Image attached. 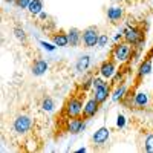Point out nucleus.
<instances>
[{"label":"nucleus","mask_w":153,"mask_h":153,"mask_svg":"<svg viewBox=\"0 0 153 153\" xmlns=\"http://www.w3.org/2000/svg\"><path fill=\"white\" fill-rule=\"evenodd\" d=\"M124 42H127L132 48L144 46L146 43V29L139 25H129L124 28Z\"/></svg>","instance_id":"nucleus-1"},{"label":"nucleus","mask_w":153,"mask_h":153,"mask_svg":"<svg viewBox=\"0 0 153 153\" xmlns=\"http://www.w3.org/2000/svg\"><path fill=\"white\" fill-rule=\"evenodd\" d=\"M132 51H133V48L127 42L123 40V42L115 43L112 52H110V57L117 63H126V61H129L132 58Z\"/></svg>","instance_id":"nucleus-2"},{"label":"nucleus","mask_w":153,"mask_h":153,"mask_svg":"<svg viewBox=\"0 0 153 153\" xmlns=\"http://www.w3.org/2000/svg\"><path fill=\"white\" fill-rule=\"evenodd\" d=\"M83 107H84V103H83V98L80 95L71 97L66 101V104H65V115L68 118L81 117L83 115Z\"/></svg>","instance_id":"nucleus-3"},{"label":"nucleus","mask_w":153,"mask_h":153,"mask_svg":"<svg viewBox=\"0 0 153 153\" xmlns=\"http://www.w3.org/2000/svg\"><path fill=\"white\" fill-rule=\"evenodd\" d=\"M34 126V121L32 118L29 117V115L26 113H20L17 115V117L14 118V121H12V130H14L17 135H26L28 132H31Z\"/></svg>","instance_id":"nucleus-4"},{"label":"nucleus","mask_w":153,"mask_h":153,"mask_svg":"<svg viewBox=\"0 0 153 153\" xmlns=\"http://www.w3.org/2000/svg\"><path fill=\"white\" fill-rule=\"evenodd\" d=\"M100 28L97 25L87 26L81 31V40H83V46L87 49H92L98 45V38H100Z\"/></svg>","instance_id":"nucleus-5"},{"label":"nucleus","mask_w":153,"mask_h":153,"mask_svg":"<svg viewBox=\"0 0 153 153\" xmlns=\"http://www.w3.org/2000/svg\"><path fill=\"white\" fill-rule=\"evenodd\" d=\"M106 16H107V20H109L112 25H118L120 22L124 20L126 9H124L123 5H112V6L107 8Z\"/></svg>","instance_id":"nucleus-6"},{"label":"nucleus","mask_w":153,"mask_h":153,"mask_svg":"<svg viewBox=\"0 0 153 153\" xmlns=\"http://www.w3.org/2000/svg\"><path fill=\"white\" fill-rule=\"evenodd\" d=\"M86 127H87L86 118H83V117L69 118L68 123H66V132H69L72 135H78V133H81V132L86 130Z\"/></svg>","instance_id":"nucleus-7"},{"label":"nucleus","mask_w":153,"mask_h":153,"mask_svg":"<svg viewBox=\"0 0 153 153\" xmlns=\"http://www.w3.org/2000/svg\"><path fill=\"white\" fill-rule=\"evenodd\" d=\"M117 71H118L117 69V61H115L112 57L107 58V60H104L100 65V68H98V74L103 76V78H106V80H110Z\"/></svg>","instance_id":"nucleus-8"},{"label":"nucleus","mask_w":153,"mask_h":153,"mask_svg":"<svg viewBox=\"0 0 153 153\" xmlns=\"http://www.w3.org/2000/svg\"><path fill=\"white\" fill-rule=\"evenodd\" d=\"M109 138H110V129L106 126L103 127H100V129H97L92 135V143L94 146L97 147H101V146H106L107 141H109Z\"/></svg>","instance_id":"nucleus-9"},{"label":"nucleus","mask_w":153,"mask_h":153,"mask_svg":"<svg viewBox=\"0 0 153 153\" xmlns=\"http://www.w3.org/2000/svg\"><path fill=\"white\" fill-rule=\"evenodd\" d=\"M100 103L92 97V98H89V100H86V103H84V107H83V115L81 117L83 118H86V120H89V118H94L95 115L100 112Z\"/></svg>","instance_id":"nucleus-10"},{"label":"nucleus","mask_w":153,"mask_h":153,"mask_svg":"<svg viewBox=\"0 0 153 153\" xmlns=\"http://www.w3.org/2000/svg\"><path fill=\"white\" fill-rule=\"evenodd\" d=\"M49 69V63L43 58H37L32 61V65H31V72L34 76H43Z\"/></svg>","instance_id":"nucleus-11"},{"label":"nucleus","mask_w":153,"mask_h":153,"mask_svg":"<svg viewBox=\"0 0 153 153\" xmlns=\"http://www.w3.org/2000/svg\"><path fill=\"white\" fill-rule=\"evenodd\" d=\"M110 84H104V86H100V87H94V98L98 101L100 104H104L107 98L110 97Z\"/></svg>","instance_id":"nucleus-12"},{"label":"nucleus","mask_w":153,"mask_h":153,"mask_svg":"<svg viewBox=\"0 0 153 153\" xmlns=\"http://www.w3.org/2000/svg\"><path fill=\"white\" fill-rule=\"evenodd\" d=\"M51 42H52L57 48H68V46H69V37H68V32H65V31L54 32L52 35H51Z\"/></svg>","instance_id":"nucleus-13"},{"label":"nucleus","mask_w":153,"mask_h":153,"mask_svg":"<svg viewBox=\"0 0 153 153\" xmlns=\"http://www.w3.org/2000/svg\"><path fill=\"white\" fill-rule=\"evenodd\" d=\"M91 55H87V54H83L78 57V60L75 61V71L78 72V74H86L89 71V68H91Z\"/></svg>","instance_id":"nucleus-14"},{"label":"nucleus","mask_w":153,"mask_h":153,"mask_svg":"<svg viewBox=\"0 0 153 153\" xmlns=\"http://www.w3.org/2000/svg\"><path fill=\"white\" fill-rule=\"evenodd\" d=\"M152 71H153V61H152L150 57H147V58H144L141 63H139L136 76H138V78H144V76L152 74Z\"/></svg>","instance_id":"nucleus-15"},{"label":"nucleus","mask_w":153,"mask_h":153,"mask_svg":"<svg viewBox=\"0 0 153 153\" xmlns=\"http://www.w3.org/2000/svg\"><path fill=\"white\" fill-rule=\"evenodd\" d=\"M150 103V98L147 92H135L133 94V107L136 109H144Z\"/></svg>","instance_id":"nucleus-16"},{"label":"nucleus","mask_w":153,"mask_h":153,"mask_svg":"<svg viewBox=\"0 0 153 153\" xmlns=\"http://www.w3.org/2000/svg\"><path fill=\"white\" fill-rule=\"evenodd\" d=\"M68 37H69V46L71 48H78L80 45H83L81 31L78 28H71L68 31Z\"/></svg>","instance_id":"nucleus-17"},{"label":"nucleus","mask_w":153,"mask_h":153,"mask_svg":"<svg viewBox=\"0 0 153 153\" xmlns=\"http://www.w3.org/2000/svg\"><path fill=\"white\" fill-rule=\"evenodd\" d=\"M127 92H129V89H127L126 84H118V86H115L113 92L110 94V98L113 103H121V100L127 95Z\"/></svg>","instance_id":"nucleus-18"},{"label":"nucleus","mask_w":153,"mask_h":153,"mask_svg":"<svg viewBox=\"0 0 153 153\" xmlns=\"http://www.w3.org/2000/svg\"><path fill=\"white\" fill-rule=\"evenodd\" d=\"M26 11L29 12L31 16L37 17L42 11H45V2H43V0H31V3H29Z\"/></svg>","instance_id":"nucleus-19"},{"label":"nucleus","mask_w":153,"mask_h":153,"mask_svg":"<svg viewBox=\"0 0 153 153\" xmlns=\"http://www.w3.org/2000/svg\"><path fill=\"white\" fill-rule=\"evenodd\" d=\"M94 78L95 76L92 74H84L83 76V80L80 83V89H81V92H87V91H91V89H94Z\"/></svg>","instance_id":"nucleus-20"},{"label":"nucleus","mask_w":153,"mask_h":153,"mask_svg":"<svg viewBox=\"0 0 153 153\" xmlns=\"http://www.w3.org/2000/svg\"><path fill=\"white\" fill-rule=\"evenodd\" d=\"M40 109L43 112H52L55 109V101L51 98V97H45L40 103Z\"/></svg>","instance_id":"nucleus-21"},{"label":"nucleus","mask_w":153,"mask_h":153,"mask_svg":"<svg viewBox=\"0 0 153 153\" xmlns=\"http://www.w3.org/2000/svg\"><path fill=\"white\" fill-rule=\"evenodd\" d=\"M12 34H14V37L17 38L20 43H26L28 34H26V31H25L22 26H14V28H12Z\"/></svg>","instance_id":"nucleus-22"},{"label":"nucleus","mask_w":153,"mask_h":153,"mask_svg":"<svg viewBox=\"0 0 153 153\" xmlns=\"http://www.w3.org/2000/svg\"><path fill=\"white\" fill-rule=\"evenodd\" d=\"M144 152L147 153H153V132L147 133L146 138H144Z\"/></svg>","instance_id":"nucleus-23"},{"label":"nucleus","mask_w":153,"mask_h":153,"mask_svg":"<svg viewBox=\"0 0 153 153\" xmlns=\"http://www.w3.org/2000/svg\"><path fill=\"white\" fill-rule=\"evenodd\" d=\"M123 80H124V74H123V71H117V72H115V75L110 78V86H112V87L118 86L120 83H123Z\"/></svg>","instance_id":"nucleus-24"},{"label":"nucleus","mask_w":153,"mask_h":153,"mask_svg":"<svg viewBox=\"0 0 153 153\" xmlns=\"http://www.w3.org/2000/svg\"><path fill=\"white\" fill-rule=\"evenodd\" d=\"M109 42H110V37H109L107 34H100V38H98V45H97V48L103 49V48H106V46L109 45Z\"/></svg>","instance_id":"nucleus-25"},{"label":"nucleus","mask_w":153,"mask_h":153,"mask_svg":"<svg viewBox=\"0 0 153 153\" xmlns=\"http://www.w3.org/2000/svg\"><path fill=\"white\" fill-rule=\"evenodd\" d=\"M40 43V46L45 49V51H48V52H54V51L57 49V46L52 43V42H46V40H40L38 42Z\"/></svg>","instance_id":"nucleus-26"},{"label":"nucleus","mask_w":153,"mask_h":153,"mask_svg":"<svg viewBox=\"0 0 153 153\" xmlns=\"http://www.w3.org/2000/svg\"><path fill=\"white\" fill-rule=\"evenodd\" d=\"M126 123H127L126 117H124L123 113H118V117H117V127H118V129H124Z\"/></svg>","instance_id":"nucleus-27"},{"label":"nucleus","mask_w":153,"mask_h":153,"mask_svg":"<svg viewBox=\"0 0 153 153\" xmlns=\"http://www.w3.org/2000/svg\"><path fill=\"white\" fill-rule=\"evenodd\" d=\"M29 3H31V0H16V6L19 9H28Z\"/></svg>","instance_id":"nucleus-28"},{"label":"nucleus","mask_w":153,"mask_h":153,"mask_svg":"<svg viewBox=\"0 0 153 153\" xmlns=\"http://www.w3.org/2000/svg\"><path fill=\"white\" fill-rule=\"evenodd\" d=\"M123 38H124V28H121L117 34H115L113 42H115V43H118V42H121V40H123Z\"/></svg>","instance_id":"nucleus-29"},{"label":"nucleus","mask_w":153,"mask_h":153,"mask_svg":"<svg viewBox=\"0 0 153 153\" xmlns=\"http://www.w3.org/2000/svg\"><path fill=\"white\" fill-rule=\"evenodd\" d=\"M37 17L40 19L42 22H45V20H48V19H49V14H48V12H45V11H42V12H40V14H38Z\"/></svg>","instance_id":"nucleus-30"},{"label":"nucleus","mask_w":153,"mask_h":153,"mask_svg":"<svg viewBox=\"0 0 153 153\" xmlns=\"http://www.w3.org/2000/svg\"><path fill=\"white\" fill-rule=\"evenodd\" d=\"M3 2H6L9 5H16V0H3Z\"/></svg>","instance_id":"nucleus-31"},{"label":"nucleus","mask_w":153,"mask_h":153,"mask_svg":"<svg viewBox=\"0 0 153 153\" xmlns=\"http://www.w3.org/2000/svg\"><path fill=\"white\" fill-rule=\"evenodd\" d=\"M76 152H78V153H84V152H87V149L86 147H81V149H78Z\"/></svg>","instance_id":"nucleus-32"},{"label":"nucleus","mask_w":153,"mask_h":153,"mask_svg":"<svg viewBox=\"0 0 153 153\" xmlns=\"http://www.w3.org/2000/svg\"><path fill=\"white\" fill-rule=\"evenodd\" d=\"M150 3H152V6H153V0H150Z\"/></svg>","instance_id":"nucleus-33"},{"label":"nucleus","mask_w":153,"mask_h":153,"mask_svg":"<svg viewBox=\"0 0 153 153\" xmlns=\"http://www.w3.org/2000/svg\"><path fill=\"white\" fill-rule=\"evenodd\" d=\"M121 2H126V0H121Z\"/></svg>","instance_id":"nucleus-34"},{"label":"nucleus","mask_w":153,"mask_h":153,"mask_svg":"<svg viewBox=\"0 0 153 153\" xmlns=\"http://www.w3.org/2000/svg\"><path fill=\"white\" fill-rule=\"evenodd\" d=\"M138 2H139V0H138Z\"/></svg>","instance_id":"nucleus-35"}]
</instances>
